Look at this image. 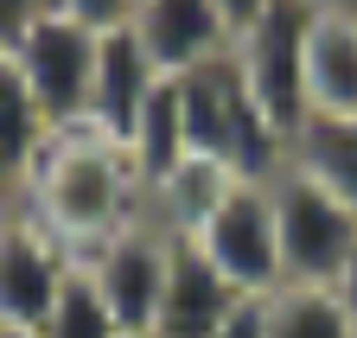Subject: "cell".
Listing matches in <instances>:
<instances>
[{"instance_id":"obj_11","label":"cell","mask_w":357,"mask_h":338,"mask_svg":"<svg viewBox=\"0 0 357 338\" xmlns=\"http://www.w3.org/2000/svg\"><path fill=\"white\" fill-rule=\"evenodd\" d=\"M45 141H52V121L38 115L26 77L13 64V52L0 45V198H20L26 179H32V160L45 153Z\"/></svg>"},{"instance_id":"obj_26","label":"cell","mask_w":357,"mask_h":338,"mask_svg":"<svg viewBox=\"0 0 357 338\" xmlns=\"http://www.w3.org/2000/svg\"><path fill=\"white\" fill-rule=\"evenodd\" d=\"M344 13H351V20H357V0H344Z\"/></svg>"},{"instance_id":"obj_4","label":"cell","mask_w":357,"mask_h":338,"mask_svg":"<svg viewBox=\"0 0 357 338\" xmlns=\"http://www.w3.org/2000/svg\"><path fill=\"white\" fill-rule=\"evenodd\" d=\"M275 217H281V287H338L357 249V210H344L332 192H319L287 166L275 179Z\"/></svg>"},{"instance_id":"obj_5","label":"cell","mask_w":357,"mask_h":338,"mask_svg":"<svg viewBox=\"0 0 357 338\" xmlns=\"http://www.w3.org/2000/svg\"><path fill=\"white\" fill-rule=\"evenodd\" d=\"M217 275L249 300H268L281 287V217H275V185H249L236 179L230 198L211 210V224L192 236Z\"/></svg>"},{"instance_id":"obj_21","label":"cell","mask_w":357,"mask_h":338,"mask_svg":"<svg viewBox=\"0 0 357 338\" xmlns=\"http://www.w3.org/2000/svg\"><path fill=\"white\" fill-rule=\"evenodd\" d=\"M217 7H223V20H230V32H243V26L268 7V0H217Z\"/></svg>"},{"instance_id":"obj_16","label":"cell","mask_w":357,"mask_h":338,"mask_svg":"<svg viewBox=\"0 0 357 338\" xmlns=\"http://www.w3.org/2000/svg\"><path fill=\"white\" fill-rule=\"evenodd\" d=\"M357 319L332 287H275L268 293V338H351Z\"/></svg>"},{"instance_id":"obj_9","label":"cell","mask_w":357,"mask_h":338,"mask_svg":"<svg viewBox=\"0 0 357 338\" xmlns=\"http://www.w3.org/2000/svg\"><path fill=\"white\" fill-rule=\"evenodd\" d=\"M134 38H141V52L153 58L160 77H185V70H198L236 45L217 0H141Z\"/></svg>"},{"instance_id":"obj_23","label":"cell","mask_w":357,"mask_h":338,"mask_svg":"<svg viewBox=\"0 0 357 338\" xmlns=\"http://www.w3.org/2000/svg\"><path fill=\"white\" fill-rule=\"evenodd\" d=\"M0 338H38V332H26V325H0Z\"/></svg>"},{"instance_id":"obj_19","label":"cell","mask_w":357,"mask_h":338,"mask_svg":"<svg viewBox=\"0 0 357 338\" xmlns=\"http://www.w3.org/2000/svg\"><path fill=\"white\" fill-rule=\"evenodd\" d=\"M217 338H268V300H236V313L217 325Z\"/></svg>"},{"instance_id":"obj_8","label":"cell","mask_w":357,"mask_h":338,"mask_svg":"<svg viewBox=\"0 0 357 338\" xmlns=\"http://www.w3.org/2000/svg\"><path fill=\"white\" fill-rule=\"evenodd\" d=\"M236 293L230 281L217 275V262L192 236H172V262H166V287H160V313L147 338H217V325L236 313Z\"/></svg>"},{"instance_id":"obj_27","label":"cell","mask_w":357,"mask_h":338,"mask_svg":"<svg viewBox=\"0 0 357 338\" xmlns=\"http://www.w3.org/2000/svg\"><path fill=\"white\" fill-rule=\"evenodd\" d=\"M351 338H357V332H351Z\"/></svg>"},{"instance_id":"obj_22","label":"cell","mask_w":357,"mask_h":338,"mask_svg":"<svg viewBox=\"0 0 357 338\" xmlns=\"http://www.w3.org/2000/svg\"><path fill=\"white\" fill-rule=\"evenodd\" d=\"M332 293L344 300V313L357 319V249H351V262H344V275H338V287H332Z\"/></svg>"},{"instance_id":"obj_3","label":"cell","mask_w":357,"mask_h":338,"mask_svg":"<svg viewBox=\"0 0 357 338\" xmlns=\"http://www.w3.org/2000/svg\"><path fill=\"white\" fill-rule=\"evenodd\" d=\"M7 52H13V64H20V77H26L38 115L52 121V135L83 128V121H89V83H96V52H102V38L89 32V26H77L70 13H52V7H45Z\"/></svg>"},{"instance_id":"obj_15","label":"cell","mask_w":357,"mask_h":338,"mask_svg":"<svg viewBox=\"0 0 357 338\" xmlns=\"http://www.w3.org/2000/svg\"><path fill=\"white\" fill-rule=\"evenodd\" d=\"M128 160H134V179L141 192H160L178 166H185V121H178V83L160 77V90L147 96L141 121H134V141H128Z\"/></svg>"},{"instance_id":"obj_25","label":"cell","mask_w":357,"mask_h":338,"mask_svg":"<svg viewBox=\"0 0 357 338\" xmlns=\"http://www.w3.org/2000/svg\"><path fill=\"white\" fill-rule=\"evenodd\" d=\"M7 217H13V204H7V198H0V230H7Z\"/></svg>"},{"instance_id":"obj_20","label":"cell","mask_w":357,"mask_h":338,"mask_svg":"<svg viewBox=\"0 0 357 338\" xmlns=\"http://www.w3.org/2000/svg\"><path fill=\"white\" fill-rule=\"evenodd\" d=\"M45 7H52V0H0V45H13Z\"/></svg>"},{"instance_id":"obj_10","label":"cell","mask_w":357,"mask_h":338,"mask_svg":"<svg viewBox=\"0 0 357 338\" xmlns=\"http://www.w3.org/2000/svg\"><path fill=\"white\" fill-rule=\"evenodd\" d=\"M153 90H160V70H153V58L141 52L134 26H128V32H109L102 52H96V83H89V121H83V128H96L102 141H115V147L128 153L134 121H141V109H147Z\"/></svg>"},{"instance_id":"obj_1","label":"cell","mask_w":357,"mask_h":338,"mask_svg":"<svg viewBox=\"0 0 357 338\" xmlns=\"http://www.w3.org/2000/svg\"><path fill=\"white\" fill-rule=\"evenodd\" d=\"M13 204L26 217H38L70 256H89L115 230L147 217V192L134 179V160L96 128H64L45 141V153L32 160V179Z\"/></svg>"},{"instance_id":"obj_17","label":"cell","mask_w":357,"mask_h":338,"mask_svg":"<svg viewBox=\"0 0 357 338\" xmlns=\"http://www.w3.org/2000/svg\"><path fill=\"white\" fill-rule=\"evenodd\" d=\"M38 338H128V332L115 325V313H109V300L96 293L89 268L70 262V281H64V293H58V307H52V319H45Z\"/></svg>"},{"instance_id":"obj_12","label":"cell","mask_w":357,"mask_h":338,"mask_svg":"<svg viewBox=\"0 0 357 338\" xmlns=\"http://www.w3.org/2000/svg\"><path fill=\"white\" fill-rule=\"evenodd\" d=\"M306 102H312V115H357V20L344 7L312 20Z\"/></svg>"},{"instance_id":"obj_18","label":"cell","mask_w":357,"mask_h":338,"mask_svg":"<svg viewBox=\"0 0 357 338\" xmlns=\"http://www.w3.org/2000/svg\"><path fill=\"white\" fill-rule=\"evenodd\" d=\"M52 13H70L77 26H89L96 38H109V32H128L134 26L141 0H52Z\"/></svg>"},{"instance_id":"obj_2","label":"cell","mask_w":357,"mask_h":338,"mask_svg":"<svg viewBox=\"0 0 357 338\" xmlns=\"http://www.w3.org/2000/svg\"><path fill=\"white\" fill-rule=\"evenodd\" d=\"M312 20H319V7H306V0H268V7L236 32V70L249 83L255 109L275 121V128L294 141L300 121L312 115L306 102V52H312Z\"/></svg>"},{"instance_id":"obj_6","label":"cell","mask_w":357,"mask_h":338,"mask_svg":"<svg viewBox=\"0 0 357 338\" xmlns=\"http://www.w3.org/2000/svg\"><path fill=\"white\" fill-rule=\"evenodd\" d=\"M89 268V281H96V293L109 300L115 325L128 338H147L153 332V313H160V287H166V262H172V236L141 217V224H128L115 230L109 243H96L89 256H77Z\"/></svg>"},{"instance_id":"obj_13","label":"cell","mask_w":357,"mask_h":338,"mask_svg":"<svg viewBox=\"0 0 357 338\" xmlns=\"http://www.w3.org/2000/svg\"><path fill=\"white\" fill-rule=\"evenodd\" d=\"M294 173L357 210V115H306L294 135Z\"/></svg>"},{"instance_id":"obj_14","label":"cell","mask_w":357,"mask_h":338,"mask_svg":"<svg viewBox=\"0 0 357 338\" xmlns=\"http://www.w3.org/2000/svg\"><path fill=\"white\" fill-rule=\"evenodd\" d=\"M230 185H236L230 166H217V160H198V153H192L160 192H147V217H153L166 236H198V230L211 224V210L230 198Z\"/></svg>"},{"instance_id":"obj_24","label":"cell","mask_w":357,"mask_h":338,"mask_svg":"<svg viewBox=\"0 0 357 338\" xmlns=\"http://www.w3.org/2000/svg\"><path fill=\"white\" fill-rule=\"evenodd\" d=\"M306 7H319V13H332V7H344V0H306Z\"/></svg>"},{"instance_id":"obj_7","label":"cell","mask_w":357,"mask_h":338,"mask_svg":"<svg viewBox=\"0 0 357 338\" xmlns=\"http://www.w3.org/2000/svg\"><path fill=\"white\" fill-rule=\"evenodd\" d=\"M70 262H77L70 249L13 204L7 230H0V325L45 332V319H52L58 293L70 281Z\"/></svg>"}]
</instances>
